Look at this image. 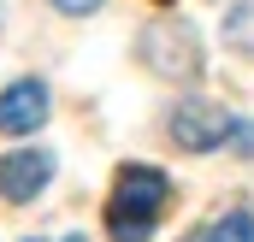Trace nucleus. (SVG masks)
Returning <instances> with one entry per match:
<instances>
[{"mask_svg": "<svg viewBox=\"0 0 254 242\" xmlns=\"http://www.w3.org/2000/svg\"><path fill=\"white\" fill-rule=\"evenodd\" d=\"M231 124H237V119H231L219 101H201V95H190V101L172 107V136H178V148H190V154L219 148V142L231 136Z\"/></svg>", "mask_w": 254, "mask_h": 242, "instance_id": "7ed1b4c3", "label": "nucleus"}, {"mask_svg": "<svg viewBox=\"0 0 254 242\" xmlns=\"http://www.w3.org/2000/svg\"><path fill=\"white\" fill-rule=\"evenodd\" d=\"M54 178V148H18L0 154V195L6 201H36Z\"/></svg>", "mask_w": 254, "mask_h": 242, "instance_id": "20e7f679", "label": "nucleus"}, {"mask_svg": "<svg viewBox=\"0 0 254 242\" xmlns=\"http://www.w3.org/2000/svg\"><path fill=\"white\" fill-rule=\"evenodd\" d=\"M136 54H142V65H148L154 77H172V83H178V77L190 83L195 71H201V42H195L190 24H184V18H172V12H166V18H154V24L136 36Z\"/></svg>", "mask_w": 254, "mask_h": 242, "instance_id": "f03ea898", "label": "nucleus"}, {"mask_svg": "<svg viewBox=\"0 0 254 242\" xmlns=\"http://www.w3.org/2000/svg\"><path fill=\"white\" fill-rule=\"evenodd\" d=\"M166 195H172V183H166L160 166H125L119 172V189H113V207H107L113 242H148Z\"/></svg>", "mask_w": 254, "mask_h": 242, "instance_id": "f257e3e1", "label": "nucleus"}, {"mask_svg": "<svg viewBox=\"0 0 254 242\" xmlns=\"http://www.w3.org/2000/svg\"><path fill=\"white\" fill-rule=\"evenodd\" d=\"M225 42H231V48H254V0H243V6L225 18Z\"/></svg>", "mask_w": 254, "mask_h": 242, "instance_id": "0eeeda50", "label": "nucleus"}, {"mask_svg": "<svg viewBox=\"0 0 254 242\" xmlns=\"http://www.w3.org/2000/svg\"><path fill=\"white\" fill-rule=\"evenodd\" d=\"M195 242H254V213L249 207H231V213H219L213 225H201Z\"/></svg>", "mask_w": 254, "mask_h": 242, "instance_id": "423d86ee", "label": "nucleus"}, {"mask_svg": "<svg viewBox=\"0 0 254 242\" xmlns=\"http://www.w3.org/2000/svg\"><path fill=\"white\" fill-rule=\"evenodd\" d=\"M36 124H48V83L36 77H18L0 89V130L6 136H30Z\"/></svg>", "mask_w": 254, "mask_h": 242, "instance_id": "39448f33", "label": "nucleus"}, {"mask_svg": "<svg viewBox=\"0 0 254 242\" xmlns=\"http://www.w3.org/2000/svg\"><path fill=\"white\" fill-rule=\"evenodd\" d=\"M54 12H65V18H89V12H101V0H48Z\"/></svg>", "mask_w": 254, "mask_h": 242, "instance_id": "1a4fd4ad", "label": "nucleus"}, {"mask_svg": "<svg viewBox=\"0 0 254 242\" xmlns=\"http://www.w3.org/2000/svg\"><path fill=\"white\" fill-rule=\"evenodd\" d=\"M30 242H36V237H30Z\"/></svg>", "mask_w": 254, "mask_h": 242, "instance_id": "9d476101", "label": "nucleus"}, {"mask_svg": "<svg viewBox=\"0 0 254 242\" xmlns=\"http://www.w3.org/2000/svg\"><path fill=\"white\" fill-rule=\"evenodd\" d=\"M225 142H231V154H254V124H243V119H237Z\"/></svg>", "mask_w": 254, "mask_h": 242, "instance_id": "6e6552de", "label": "nucleus"}]
</instances>
